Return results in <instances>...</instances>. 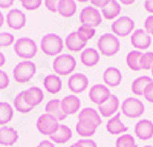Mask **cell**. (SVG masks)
I'll use <instances>...</instances> for the list:
<instances>
[{
	"mask_svg": "<svg viewBox=\"0 0 153 147\" xmlns=\"http://www.w3.org/2000/svg\"><path fill=\"white\" fill-rule=\"evenodd\" d=\"M49 138H51V141H52L54 144H65V143H68L72 138V130L68 126H65V124H60L58 129L51 135Z\"/></svg>",
	"mask_w": 153,
	"mask_h": 147,
	"instance_id": "cell-25",
	"label": "cell"
},
{
	"mask_svg": "<svg viewBox=\"0 0 153 147\" xmlns=\"http://www.w3.org/2000/svg\"><path fill=\"white\" fill-rule=\"evenodd\" d=\"M80 106H81V100L76 95H74V94L65 97L61 100V109H63V112L66 114V117L76 114L80 110Z\"/></svg>",
	"mask_w": 153,
	"mask_h": 147,
	"instance_id": "cell-19",
	"label": "cell"
},
{
	"mask_svg": "<svg viewBox=\"0 0 153 147\" xmlns=\"http://www.w3.org/2000/svg\"><path fill=\"white\" fill-rule=\"evenodd\" d=\"M144 31L152 37L153 35V16H149L144 22Z\"/></svg>",
	"mask_w": 153,
	"mask_h": 147,
	"instance_id": "cell-41",
	"label": "cell"
},
{
	"mask_svg": "<svg viewBox=\"0 0 153 147\" xmlns=\"http://www.w3.org/2000/svg\"><path fill=\"white\" fill-rule=\"evenodd\" d=\"M120 109H121V112H123L124 117L132 118V120L139 118V117L146 112V107H144L143 101L138 100V98H135V97L126 98V100L121 103V107H120Z\"/></svg>",
	"mask_w": 153,
	"mask_h": 147,
	"instance_id": "cell-6",
	"label": "cell"
},
{
	"mask_svg": "<svg viewBox=\"0 0 153 147\" xmlns=\"http://www.w3.org/2000/svg\"><path fill=\"white\" fill-rule=\"evenodd\" d=\"M118 3H123V5H133L135 0H118Z\"/></svg>",
	"mask_w": 153,
	"mask_h": 147,
	"instance_id": "cell-48",
	"label": "cell"
},
{
	"mask_svg": "<svg viewBox=\"0 0 153 147\" xmlns=\"http://www.w3.org/2000/svg\"><path fill=\"white\" fill-rule=\"evenodd\" d=\"M110 95L112 94H110V91L106 84H94L91 88V91H89V100L94 104L100 106V104H103Z\"/></svg>",
	"mask_w": 153,
	"mask_h": 147,
	"instance_id": "cell-12",
	"label": "cell"
},
{
	"mask_svg": "<svg viewBox=\"0 0 153 147\" xmlns=\"http://www.w3.org/2000/svg\"><path fill=\"white\" fill-rule=\"evenodd\" d=\"M8 86H9V77H8V74L5 71L0 69V91L6 89Z\"/></svg>",
	"mask_w": 153,
	"mask_h": 147,
	"instance_id": "cell-39",
	"label": "cell"
},
{
	"mask_svg": "<svg viewBox=\"0 0 153 147\" xmlns=\"http://www.w3.org/2000/svg\"><path fill=\"white\" fill-rule=\"evenodd\" d=\"M16 0H0V9H8L14 5Z\"/></svg>",
	"mask_w": 153,
	"mask_h": 147,
	"instance_id": "cell-45",
	"label": "cell"
},
{
	"mask_svg": "<svg viewBox=\"0 0 153 147\" xmlns=\"http://www.w3.org/2000/svg\"><path fill=\"white\" fill-rule=\"evenodd\" d=\"M3 24H5V16H3V12L0 11V28H2Z\"/></svg>",
	"mask_w": 153,
	"mask_h": 147,
	"instance_id": "cell-50",
	"label": "cell"
},
{
	"mask_svg": "<svg viewBox=\"0 0 153 147\" xmlns=\"http://www.w3.org/2000/svg\"><path fill=\"white\" fill-rule=\"evenodd\" d=\"M103 81L107 88H117L123 81V74L118 68H107L103 74Z\"/></svg>",
	"mask_w": 153,
	"mask_h": 147,
	"instance_id": "cell-18",
	"label": "cell"
},
{
	"mask_svg": "<svg viewBox=\"0 0 153 147\" xmlns=\"http://www.w3.org/2000/svg\"><path fill=\"white\" fill-rule=\"evenodd\" d=\"M25 98H26V101L31 107H37L42 104L45 95H43V91L38 86H31L29 89H25Z\"/></svg>",
	"mask_w": 153,
	"mask_h": 147,
	"instance_id": "cell-24",
	"label": "cell"
},
{
	"mask_svg": "<svg viewBox=\"0 0 153 147\" xmlns=\"http://www.w3.org/2000/svg\"><path fill=\"white\" fill-rule=\"evenodd\" d=\"M57 12L61 17H65V19L72 17L76 12V2H75V0H60Z\"/></svg>",
	"mask_w": 153,
	"mask_h": 147,
	"instance_id": "cell-28",
	"label": "cell"
},
{
	"mask_svg": "<svg viewBox=\"0 0 153 147\" xmlns=\"http://www.w3.org/2000/svg\"><path fill=\"white\" fill-rule=\"evenodd\" d=\"M146 100L149 101V103H153V81L146 88V91H144V95H143Z\"/></svg>",
	"mask_w": 153,
	"mask_h": 147,
	"instance_id": "cell-43",
	"label": "cell"
},
{
	"mask_svg": "<svg viewBox=\"0 0 153 147\" xmlns=\"http://www.w3.org/2000/svg\"><path fill=\"white\" fill-rule=\"evenodd\" d=\"M45 110H46L45 114L54 117V118L58 120V121H63V120L68 118L66 114L63 112V109H61V100H57V98L49 100V101L46 103V106H45Z\"/></svg>",
	"mask_w": 153,
	"mask_h": 147,
	"instance_id": "cell-20",
	"label": "cell"
},
{
	"mask_svg": "<svg viewBox=\"0 0 153 147\" xmlns=\"http://www.w3.org/2000/svg\"><path fill=\"white\" fill-rule=\"evenodd\" d=\"M6 23L11 29L20 31V29H23L25 23H26V16H25V12L20 11V9H11L6 14Z\"/></svg>",
	"mask_w": 153,
	"mask_h": 147,
	"instance_id": "cell-15",
	"label": "cell"
},
{
	"mask_svg": "<svg viewBox=\"0 0 153 147\" xmlns=\"http://www.w3.org/2000/svg\"><path fill=\"white\" fill-rule=\"evenodd\" d=\"M121 107L120 104V98L117 95H110L107 100L103 103V104H100L98 106V114L101 115V118H112L113 115H117L118 114V109Z\"/></svg>",
	"mask_w": 153,
	"mask_h": 147,
	"instance_id": "cell-10",
	"label": "cell"
},
{
	"mask_svg": "<svg viewBox=\"0 0 153 147\" xmlns=\"http://www.w3.org/2000/svg\"><path fill=\"white\" fill-rule=\"evenodd\" d=\"M20 2H22V0H20Z\"/></svg>",
	"mask_w": 153,
	"mask_h": 147,
	"instance_id": "cell-55",
	"label": "cell"
},
{
	"mask_svg": "<svg viewBox=\"0 0 153 147\" xmlns=\"http://www.w3.org/2000/svg\"><path fill=\"white\" fill-rule=\"evenodd\" d=\"M58 3H60V0H45V6L51 12H57L58 11Z\"/></svg>",
	"mask_w": 153,
	"mask_h": 147,
	"instance_id": "cell-40",
	"label": "cell"
},
{
	"mask_svg": "<svg viewBox=\"0 0 153 147\" xmlns=\"http://www.w3.org/2000/svg\"><path fill=\"white\" fill-rule=\"evenodd\" d=\"M37 147H55V144L51 141V140H45V141H42V143H38Z\"/></svg>",
	"mask_w": 153,
	"mask_h": 147,
	"instance_id": "cell-47",
	"label": "cell"
},
{
	"mask_svg": "<svg viewBox=\"0 0 153 147\" xmlns=\"http://www.w3.org/2000/svg\"><path fill=\"white\" fill-rule=\"evenodd\" d=\"M135 135L138 140L149 141L153 138V122L150 120H141L135 124Z\"/></svg>",
	"mask_w": 153,
	"mask_h": 147,
	"instance_id": "cell-17",
	"label": "cell"
},
{
	"mask_svg": "<svg viewBox=\"0 0 153 147\" xmlns=\"http://www.w3.org/2000/svg\"><path fill=\"white\" fill-rule=\"evenodd\" d=\"M89 2L92 3L94 8H103L104 5H107L110 2V0H89Z\"/></svg>",
	"mask_w": 153,
	"mask_h": 147,
	"instance_id": "cell-44",
	"label": "cell"
},
{
	"mask_svg": "<svg viewBox=\"0 0 153 147\" xmlns=\"http://www.w3.org/2000/svg\"><path fill=\"white\" fill-rule=\"evenodd\" d=\"M71 147H78V146H76V143H74V144H72Z\"/></svg>",
	"mask_w": 153,
	"mask_h": 147,
	"instance_id": "cell-52",
	"label": "cell"
},
{
	"mask_svg": "<svg viewBox=\"0 0 153 147\" xmlns=\"http://www.w3.org/2000/svg\"><path fill=\"white\" fill-rule=\"evenodd\" d=\"M130 42H132V46L136 51H146V49L150 48L152 37L144 29H135L130 35Z\"/></svg>",
	"mask_w": 153,
	"mask_h": 147,
	"instance_id": "cell-11",
	"label": "cell"
},
{
	"mask_svg": "<svg viewBox=\"0 0 153 147\" xmlns=\"http://www.w3.org/2000/svg\"><path fill=\"white\" fill-rule=\"evenodd\" d=\"M19 141V133L16 129L3 126L0 127V146L8 147V146H14Z\"/></svg>",
	"mask_w": 153,
	"mask_h": 147,
	"instance_id": "cell-22",
	"label": "cell"
},
{
	"mask_svg": "<svg viewBox=\"0 0 153 147\" xmlns=\"http://www.w3.org/2000/svg\"><path fill=\"white\" fill-rule=\"evenodd\" d=\"M5 63H6V58H5V55H3L2 52H0V68H2Z\"/></svg>",
	"mask_w": 153,
	"mask_h": 147,
	"instance_id": "cell-49",
	"label": "cell"
},
{
	"mask_svg": "<svg viewBox=\"0 0 153 147\" xmlns=\"http://www.w3.org/2000/svg\"><path fill=\"white\" fill-rule=\"evenodd\" d=\"M37 51H38L37 43L32 39H29V37H22V39L16 40L14 43V52L23 60L34 58L37 55Z\"/></svg>",
	"mask_w": 153,
	"mask_h": 147,
	"instance_id": "cell-4",
	"label": "cell"
},
{
	"mask_svg": "<svg viewBox=\"0 0 153 147\" xmlns=\"http://www.w3.org/2000/svg\"><path fill=\"white\" fill-rule=\"evenodd\" d=\"M121 14V5L117 0H110L107 5L101 8V16L106 20H117V17Z\"/></svg>",
	"mask_w": 153,
	"mask_h": 147,
	"instance_id": "cell-26",
	"label": "cell"
},
{
	"mask_svg": "<svg viewBox=\"0 0 153 147\" xmlns=\"http://www.w3.org/2000/svg\"><path fill=\"white\" fill-rule=\"evenodd\" d=\"M101 20H103L101 11H98V8H94L92 5L83 8L81 12H80V22H81V24H87V26L97 28V26L101 24Z\"/></svg>",
	"mask_w": 153,
	"mask_h": 147,
	"instance_id": "cell-8",
	"label": "cell"
},
{
	"mask_svg": "<svg viewBox=\"0 0 153 147\" xmlns=\"http://www.w3.org/2000/svg\"><path fill=\"white\" fill-rule=\"evenodd\" d=\"M78 147H97V143L91 138H81L80 141H76Z\"/></svg>",
	"mask_w": 153,
	"mask_h": 147,
	"instance_id": "cell-42",
	"label": "cell"
},
{
	"mask_svg": "<svg viewBox=\"0 0 153 147\" xmlns=\"http://www.w3.org/2000/svg\"><path fill=\"white\" fill-rule=\"evenodd\" d=\"M144 147H153V146H144Z\"/></svg>",
	"mask_w": 153,
	"mask_h": 147,
	"instance_id": "cell-54",
	"label": "cell"
},
{
	"mask_svg": "<svg viewBox=\"0 0 153 147\" xmlns=\"http://www.w3.org/2000/svg\"><path fill=\"white\" fill-rule=\"evenodd\" d=\"M150 71H152V80H153V68H152V69H150Z\"/></svg>",
	"mask_w": 153,
	"mask_h": 147,
	"instance_id": "cell-53",
	"label": "cell"
},
{
	"mask_svg": "<svg viewBox=\"0 0 153 147\" xmlns=\"http://www.w3.org/2000/svg\"><path fill=\"white\" fill-rule=\"evenodd\" d=\"M112 32L117 37H127L135 31V22L130 17H118L112 23Z\"/></svg>",
	"mask_w": 153,
	"mask_h": 147,
	"instance_id": "cell-7",
	"label": "cell"
},
{
	"mask_svg": "<svg viewBox=\"0 0 153 147\" xmlns=\"http://www.w3.org/2000/svg\"><path fill=\"white\" fill-rule=\"evenodd\" d=\"M153 68V52H144L143 54V58H141V69H152Z\"/></svg>",
	"mask_w": 153,
	"mask_h": 147,
	"instance_id": "cell-38",
	"label": "cell"
},
{
	"mask_svg": "<svg viewBox=\"0 0 153 147\" xmlns=\"http://www.w3.org/2000/svg\"><path fill=\"white\" fill-rule=\"evenodd\" d=\"M54 72L58 77H65V75H71L76 68V60L69 55V54H60L55 57L54 63H52Z\"/></svg>",
	"mask_w": 153,
	"mask_h": 147,
	"instance_id": "cell-3",
	"label": "cell"
},
{
	"mask_svg": "<svg viewBox=\"0 0 153 147\" xmlns=\"http://www.w3.org/2000/svg\"><path fill=\"white\" fill-rule=\"evenodd\" d=\"M144 9L149 12L150 16H153V0H146L144 2Z\"/></svg>",
	"mask_w": 153,
	"mask_h": 147,
	"instance_id": "cell-46",
	"label": "cell"
},
{
	"mask_svg": "<svg viewBox=\"0 0 153 147\" xmlns=\"http://www.w3.org/2000/svg\"><path fill=\"white\" fill-rule=\"evenodd\" d=\"M80 122H84V124H89L95 129H98V126H101V115L98 114L97 109L92 107H86L80 110V117H78Z\"/></svg>",
	"mask_w": 153,
	"mask_h": 147,
	"instance_id": "cell-13",
	"label": "cell"
},
{
	"mask_svg": "<svg viewBox=\"0 0 153 147\" xmlns=\"http://www.w3.org/2000/svg\"><path fill=\"white\" fill-rule=\"evenodd\" d=\"M16 43V39L11 32H0V48H8Z\"/></svg>",
	"mask_w": 153,
	"mask_h": 147,
	"instance_id": "cell-36",
	"label": "cell"
},
{
	"mask_svg": "<svg viewBox=\"0 0 153 147\" xmlns=\"http://www.w3.org/2000/svg\"><path fill=\"white\" fill-rule=\"evenodd\" d=\"M60 126L58 120H55L54 117H51L48 114H43L37 118V122H35V127L37 130L40 132L42 135H48V137H51Z\"/></svg>",
	"mask_w": 153,
	"mask_h": 147,
	"instance_id": "cell-9",
	"label": "cell"
},
{
	"mask_svg": "<svg viewBox=\"0 0 153 147\" xmlns=\"http://www.w3.org/2000/svg\"><path fill=\"white\" fill-rule=\"evenodd\" d=\"M43 88L48 94H58L63 88V83H61V78L57 75V74H49L43 78Z\"/></svg>",
	"mask_w": 153,
	"mask_h": 147,
	"instance_id": "cell-21",
	"label": "cell"
},
{
	"mask_svg": "<svg viewBox=\"0 0 153 147\" xmlns=\"http://www.w3.org/2000/svg\"><path fill=\"white\" fill-rule=\"evenodd\" d=\"M80 60L81 63L87 68H92V66H97L98 61H100V52L94 48H86L84 51L81 52L80 55Z\"/></svg>",
	"mask_w": 153,
	"mask_h": 147,
	"instance_id": "cell-27",
	"label": "cell"
},
{
	"mask_svg": "<svg viewBox=\"0 0 153 147\" xmlns=\"http://www.w3.org/2000/svg\"><path fill=\"white\" fill-rule=\"evenodd\" d=\"M76 32H78L83 39L86 40V42H89L92 39V37L95 35V28H92V26H87V24H81V26L76 29Z\"/></svg>",
	"mask_w": 153,
	"mask_h": 147,
	"instance_id": "cell-35",
	"label": "cell"
},
{
	"mask_svg": "<svg viewBox=\"0 0 153 147\" xmlns=\"http://www.w3.org/2000/svg\"><path fill=\"white\" fill-rule=\"evenodd\" d=\"M86 45H87V42L76 31L71 32L66 37V40H65V46L69 49L71 52H80V51L83 52L84 49H86Z\"/></svg>",
	"mask_w": 153,
	"mask_h": 147,
	"instance_id": "cell-16",
	"label": "cell"
},
{
	"mask_svg": "<svg viewBox=\"0 0 153 147\" xmlns=\"http://www.w3.org/2000/svg\"><path fill=\"white\" fill-rule=\"evenodd\" d=\"M75 130H76V133H78L81 138H92L94 135H95V132H97L95 127L89 126V124H84V122H80V121L76 122Z\"/></svg>",
	"mask_w": 153,
	"mask_h": 147,
	"instance_id": "cell-33",
	"label": "cell"
},
{
	"mask_svg": "<svg viewBox=\"0 0 153 147\" xmlns=\"http://www.w3.org/2000/svg\"><path fill=\"white\" fill-rule=\"evenodd\" d=\"M115 147H138L135 137L130 133H123L117 138V143H115Z\"/></svg>",
	"mask_w": 153,
	"mask_h": 147,
	"instance_id": "cell-34",
	"label": "cell"
},
{
	"mask_svg": "<svg viewBox=\"0 0 153 147\" xmlns=\"http://www.w3.org/2000/svg\"><path fill=\"white\" fill-rule=\"evenodd\" d=\"M141 58H143V52L141 51H130L126 57V63L132 71H141Z\"/></svg>",
	"mask_w": 153,
	"mask_h": 147,
	"instance_id": "cell-32",
	"label": "cell"
},
{
	"mask_svg": "<svg viewBox=\"0 0 153 147\" xmlns=\"http://www.w3.org/2000/svg\"><path fill=\"white\" fill-rule=\"evenodd\" d=\"M20 3H22L23 9H26V11H37L42 6L43 0H22Z\"/></svg>",
	"mask_w": 153,
	"mask_h": 147,
	"instance_id": "cell-37",
	"label": "cell"
},
{
	"mask_svg": "<svg viewBox=\"0 0 153 147\" xmlns=\"http://www.w3.org/2000/svg\"><path fill=\"white\" fill-rule=\"evenodd\" d=\"M12 118H14V107L6 101H0V127L8 126Z\"/></svg>",
	"mask_w": 153,
	"mask_h": 147,
	"instance_id": "cell-30",
	"label": "cell"
},
{
	"mask_svg": "<svg viewBox=\"0 0 153 147\" xmlns=\"http://www.w3.org/2000/svg\"><path fill=\"white\" fill-rule=\"evenodd\" d=\"M76 2H80V3H86V2H89V0H76Z\"/></svg>",
	"mask_w": 153,
	"mask_h": 147,
	"instance_id": "cell-51",
	"label": "cell"
},
{
	"mask_svg": "<svg viewBox=\"0 0 153 147\" xmlns=\"http://www.w3.org/2000/svg\"><path fill=\"white\" fill-rule=\"evenodd\" d=\"M152 81H153V80H152L150 77H147V75H141V77H138L136 80H133V83H132V92H133V95L143 97L146 88H147Z\"/></svg>",
	"mask_w": 153,
	"mask_h": 147,
	"instance_id": "cell-31",
	"label": "cell"
},
{
	"mask_svg": "<svg viewBox=\"0 0 153 147\" xmlns=\"http://www.w3.org/2000/svg\"><path fill=\"white\" fill-rule=\"evenodd\" d=\"M12 107H14L17 112H20V114H29V112H32V109H34V107H31V106L28 104L26 98H25V91L19 92V94L14 97Z\"/></svg>",
	"mask_w": 153,
	"mask_h": 147,
	"instance_id": "cell-29",
	"label": "cell"
},
{
	"mask_svg": "<svg viewBox=\"0 0 153 147\" xmlns=\"http://www.w3.org/2000/svg\"><path fill=\"white\" fill-rule=\"evenodd\" d=\"M106 130L110 135H118V137H120V135L127 132V126L121 121L120 114H117V115H113L112 118H109V121L106 122Z\"/></svg>",
	"mask_w": 153,
	"mask_h": 147,
	"instance_id": "cell-23",
	"label": "cell"
},
{
	"mask_svg": "<svg viewBox=\"0 0 153 147\" xmlns=\"http://www.w3.org/2000/svg\"><path fill=\"white\" fill-rule=\"evenodd\" d=\"M37 72V66L34 61L31 60H23L14 68L12 71V75H14V80L19 83V84H25V83H29L31 78L35 75Z\"/></svg>",
	"mask_w": 153,
	"mask_h": 147,
	"instance_id": "cell-2",
	"label": "cell"
},
{
	"mask_svg": "<svg viewBox=\"0 0 153 147\" xmlns=\"http://www.w3.org/2000/svg\"><path fill=\"white\" fill-rule=\"evenodd\" d=\"M89 86V80L84 74H72L68 80V88L71 89V92L75 94H81L87 89Z\"/></svg>",
	"mask_w": 153,
	"mask_h": 147,
	"instance_id": "cell-14",
	"label": "cell"
},
{
	"mask_svg": "<svg viewBox=\"0 0 153 147\" xmlns=\"http://www.w3.org/2000/svg\"><path fill=\"white\" fill-rule=\"evenodd\" d=\"M97 46L100 49V52L106 57H113L120 51V40L117 35L113 34H103L98 39Z\"/></svg>",
	"mask_w": 153,
	"mask_h": 147,
	"instance_id": "cell-5",
	"label": "cell"
},
{
	"mask_svg": "<svg viewBox=\"0 0 153 147\" xmlns=\"http://www.w3.org/2000/svg\"><path fill=\"white\" fill-rule=\"evenodd\" d=\"M63 46H65V42L60 35L57 34H48L43 35V39L40 42V49L43 51V54L49 55V57H57L61 54Z\"/></svg>",
	"mask_w": 153,
	"mask_h": 147,
	"instance_id": "cell-1",
	"label": "cell"
}]
</instances>
